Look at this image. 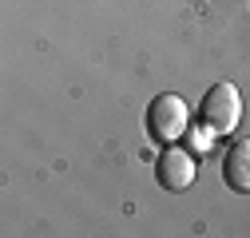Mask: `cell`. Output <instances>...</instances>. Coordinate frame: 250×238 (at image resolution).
<instances>
[{
  "instance_id": "4",
  "label": "cell",
  "mask_w": 250,
  "mask_h": 238,
  "mask_svg": "<svg viewBox=\"0 0 250 238\" xmlns=\"http://www.w3.org/2000/svg\"><path fill=\"white\" fill-rule=\"evenodd\" d=\"M223 178H227V187L238 191V195L250 191V139H238L230 151H227V159H223Z\"/></svg>"
},
{
  "instance_id": "2",
  "label": "cell",
  "mask_w": 250,
  "mask_h": 238,
  "mask_svg": "<svg viewBox=\"0 0 250 238\" xmlns=\"http://www.w3.org/2000/svg\"><path fill=\"white\" fill-rule=\"evenodd\" d=\"M187 123H191V115H187V103L179 96H159L151 103L147 111V127H151V139H159V143H175L187 135Z\"/></svg>"
},
{
  "instance_id": "1",
  "label": "cell",
  "mask_w": 250,
  "mask_h": 238,
  "mask_svg": "<svg viewBox=\"0 0 250 238\" xmlns=\"http://www.w3.org/2000/svg\"><path fill=\"white\" fill-rule=\"evenodd\" d=\"M238 115H242V99H238V87L234 83H214L203 107H199V123L207 135H230L238 127Z\"/></svg>"
},
{
  "instance_id": "3",
  "label": "cell",
  "mask_w": 250,
  "mask_h": 238,
  "mask_svg": "<svg viewBox=\"0 0 250 238\" xmlns=\"http://www.w3.org/2000/svg\"><path fill=\"white\" fill-rule=\"evenodd\" d=\"M155 175H159V187L167 191H187L195 183V159L191 151H183V147H167L155 163Z\"/></svg>"
}]
</instances>
